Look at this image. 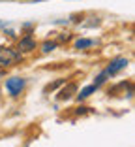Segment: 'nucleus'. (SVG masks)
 <instances>
[{"label":"nucleus","instance_id":"obj_6","mask_svg":"<svg viewBox=\"0 0 135 147\" xmlns=\"http://www.w3.org/2000/svg\"><path fill=\"white\" fill-rule=\"evenodd\" d=\"M96 89L98 87L96 85H90V87H84L83 91L79 92V96H77V100H84V98H88V96L92 94V92H96Z\"/></svg>","mask_w":135,"mask_h":147},{"label":"nucleus","instance_id":"obj_7","mask_svg":"<svg viewBox=\"0 0 135 147\" xmlns=\"http://www.w3.org/2000/svg\"><path fill=\"white\" fill-rule=\"evenodd\" d=\"M90 45H94V40L83 38V40H77L75 42V49H84V47H90Z\"/></svg>","mask_w":135,"mask_h":147},{"label":"nucleus","instance_id":"obj_1","mask_svg":"<svg viewBox=\"0 0 135 147\" xmlns=\"http://www.w3.org/2000/svg\"><path fill=\"white\" fill-rule=\"evenodd\" d=\"M19 59H21V55H19V53H15L13 49H9V47H0V70H2V68H8L11 62L19 61Z\"/></svg>","mask_w":135,"mask_h":147},{"label":"nucleus","instance_id":"obj_10","mask_svg":"<svg viewBox=\"0 0 135 147\" xmlns=\"http://www.w3.org/2000/svg\"><path fill=\"white\" fill-rule=\"evenodd\" d=\"M86 109H88V108H79L77 113H86Z\"/></svg>","mask_w":135,"mask_h":147},{"label":"nucleus","instance_id":"obj_2","mask_svg":"<svg viewBox=\"0 0 135 147\" xmlns=\"http://www.w3.org/2000/svg\"><path fill=\"white\" fill-rule=\"evenodd\" d=\"M23 89H25V79L23 78H9L8 81H6V91H8L11 96L21 94Z\"/></svg>","mask_w":135,"mask_h":147},{"label":"nucleus","instance_id":"obj_4","mask_svg":"<svg viewBox=\"0 0 135 147\" xmlns=\"http://www.w3.org/2000/svg\"><path fill=\"white\" fill-rule=\"evenodd\" d=\"M32 49H36V42L34 38H30V36H25V38L19 40V51H32Z\"/></svg>","mask_w":135,"mask_h":147},{"label":"nucleus","instance_id":"obj_8","mask_svg":"<svg viewBox=\"0 0 135 147\" xmlns=\"http://www.w3.org/2000/svg\"><path fill=\"white\" fill-rule=\"evenodd\" d=\"M41 47H43V49H41V51H43V53H51L53 49L57 47V42H45L43 45H41Z\"/></svg>","mask_w":135,"mask_h":147},{"label":"nucleus","instance_id":"obj_9","mask_svg":"<svg viewBox=\"0 0 135 147\" xmlns=\"http://www.w3.org/2000/svg\"><path fill=\"white\" fill-rule=\"evenodd\" d=\"M107 78H109V76H107V72H101L100 76H98V78H96V83H94V85H96V87L103 85V83L107 81Z\"/></svg>","mask_w":135,"mask_h":147},{"label":"nucleus","instance_id":"obj_3","mask_svg":"<svg viewBox=\"0 0 135 147\" xmlns=\"http://www.w3.org/2000/svg\"><path fill=\"white\" fill-rule=\"evenodd\" d=\"M128 66V59H114V61H111V64L107 66V76H116L120 70H124Z\"/></svg>","mask_w":135,"mask_h":147},{"label":"nucleus","instance_id":"obj_5","mask_svg":"<svg viewBox=\"0 0 135 147\" xmlns=\"http://www.w3.org/2000/svg\"><path fill=\"white\" fill-rule=\"evenodd\" d=\"M75 91H77V85H75V83H70L66 89H62V91L58 92V100H70L71 96L75 94Z\"/></svg>","mask_w":135,"mask_h":147},{"label":"nucleus","instance_id":"obj_11","mask_svg":"<svg viewBox=\"0 0 135 147\" xmlns=\"http://www.w3.org/2000/svg\"><path fill=\"white\" fill-rule=\"evenodd\" d=\"M0 26H6V23H4V21H0Z\"/></svg>","mask_w":135,"mask_h":147}]
</instances>
